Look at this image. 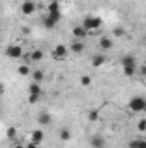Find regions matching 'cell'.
Wrapping results in <instances>:
<instances>
[{
	"label": "cell",
	"mask_w": 146,
	"mask_h": 148,
	"mask_svg": "<svg viewBox=\"0 0 146 148\" xmlns=\"http://www.w3.org/2000/svg\"><path fill=\"white\" fill-rule=\"evenodd\" d=\"M12 148H24V147H23V145H14Z\"/></svg>",
	"instance_id": "obj_30"
},
{
	"label": "cell",
	"mask_w": 146,
	"mask_h": 148,
	"mask_svg": "<svg viewBox=\"0 0 146 148\" xmlns=\"http://www.w3.org/2000/svg\"><path fill=\"white\" fill-rule=\"evenodd\" d=\"M71 50H72L74 53H81V52L84 50V45H83L81 41H74L72 45H71Z\"/></svg>",
	"instance_id": "obj_16"
},
{
	"label": "cell",
	"mask_w": 146,
	"mask_h": 148,
	"mask_svg": "<svg viewBox=\"0 0 146 148\" xmlns=\"http://www.w3.org/2000/svg\"><path fill=\"white\" fill-rule=\"evenodd\" d=\"M88 119H89V121H96V119H98V110H89Z\"/></svg>",
	"instance_id": "obj_24"
},
{
	"label": "cell",
	"mask_w": 146,
	"mask_h": 148,
	"mask_svg": "<svg viewBox=\"0 0 146 148\" xmlns=\"http://www.w3.org/2000/svg\"><path fill=\"white\" fill-rule=\"evenodd\" d=\"M89 145H91V148H105L107 141H105V138L102 134H93L89 138Z\"/></svg>",
	"instance_id": "obj_5"
},
{
	"label": "cell",
	"mask_w": 146,
	"mask_h": 148,
	"mask_svg": "<svg viewBox=\"0 0 146 148\" xmlns=\"http://www.w3.org/2000/svg\"><path fill=\"white\" fill-rule=\"evenodd\" d=\"M62 19V12L57 10V12H48V16L45 17V28H55V24Z\"/></svg>",
	"instance_id": "obj_3"
},
{
	"label": "cell",
	"mask_w": 146,
	"mask_h": 148,
	"mask_svg": "<svg viewBox=\"0 0 146 148\" xmlns=\"http://www.w3.org/2000/svg\"><path fill=\"white\" fill-rule=\"evenodd\" d=\"M7 136L12 140V138H16V127H9L7 129Z\"/></svg>",
	"instance_id": "obj_27"
},
{
	"label": "cell",
	"mask_w": 146,
	"mask_h": 148,
	"mask_svg": "<svg viewBox=\"0 0 146 148\" xmlns=\"http://www.w3.org/2000/svg\"><path fill=\"white\" fill-rule=\"evenodd\" d=\"M35 10H36V3H35V2H31V0L23 2V5H21V12H23L24 16H31Z\"/></svg>",
	"instance_id": "obj_7"
},
{
	"label": "cell",
	"mask_w": 146,
	"mask_h": 148,
	"mask_svg": "<svg viewBox=\"0 0 146 148\" xmlns=\"http://www.w3.org/2000/svg\"><path fill=\"white\" fill-rule=\"evenodd\" d=\"M5 55L10 57V59H21L23 57V48L19 45H9L7 50H5Z\"/></svg>",
	"instance_id": "obj_4"
},
{
	"label": "cell",
	"mask_w": 146,
	"mask_h": 148,
	"mask_svg": "<svg viewBox=\"0 0 146 148\" xmlns=\"http://www.w3.org/2000/svg\"><path fill=\"white\" fill-rule=\"evenodd\" d=\"M129 109H131L132 112H143L146 109L145 97H134V98H131V102H129Z\"/></svg>",
	"instance_id": "obj_2"
},
{
	"label": "cell",
	"mask_w": 146,
	"mask_h": 148,
	"mask_svg": "<svg viewBox=\"0 0 146 148\" xmlns=\"http://www.w3.org/2000/svg\"><path fill=\"white\" fill-rule=\"evenodd\" d=\"M113 35H115V36H122V35H124V29H122V28H117V29L113 31Z\"/></svg>",
	"instance_id": "obj_28"
},
{
	"label": "cell",
	"mask_w": 146,
	"mask_h": 148,
	"mask_svg": "<svg viewBox=\"0 0 146 148\" xmlns=\"http://www.w3.org/2000/svg\"><path fill=\"white\" fill-rule=\"evenodd\" d=\"M43 77H45V76H43V71H35V73H33V79H35V83H41Z\"/></svg>",
	"instance_id": "obj_21"
},
{
	"label": "cell",
	"mask_w": 146,
	"mask_h": 148,
	"mask_svg": "<svg viewBox=\"0 0 146 148\" xmlns=\"http://www.w3.org/2000/svg\"><path fill=\"white\" fill-rule=\"evenodd\" d=\"M138 129H139L141 133H145V131H146V121H145V119H141V121H139V124H138Z\"/></svg>",
	"instance_id": "obj_25"
},
{
	"label": "cell",
	"mask_w": 146,
	"mask_h": 148,
	"mask_svg": "<svg viewBox=\"0 0 146 148\" xmlns=\"http://www.w3.org/2000/svg\"><path fill=\"white\" fill-rule=\"evenodd\" d=\"M38 100H40V95H31V93H29V98H28L29 103H36Z\"/></svg>",
	"instance_id": "obj_26"
},
{
	"label": "cell",
	"mask_w": 146,
	"mask_h": 148,
	"mask_svg": "<svg viewBox=\"0 0 146 148\" xmlns=\"http://www.w3.org/2000/svg\"><path fill=\"white\" fill-rule=\"evenodd\" d=\"M38 122H40L41 126H48V124L52 122V115H50L48 112H41V114L38 115Z\"/></svg>",
	"instance_id": "obj_9"
},
{
	"label": "cell",
	"mask_w": 146,
	"mask_h": 148,
	"mask_svg": "<svg viewBox=\"0 0 146 148\" xmlns=\"http://www.w3.org/2000/svg\"><path fill=\"white\" fill-rule=\"evenodd\" d=\"M0 114H2V107H0Z\"/></svg>",
	"instance_id": "obj_32"
},
{
	"label": "cell",
	"mask_w": 146,
	"mask_h": 148,
	"mask_svg": "<svg viewBox=\"0 0 146 148\" xmlns=\"http://www.w3.org/2000/svg\"><path fill=\"white\" fill-rule=\"evenodd\" d=\"M29 59H31V60H35V62L41 60V59H43V52H41V50H33V52H31V55H29Z\"/></svg>",
	"instance_id": "obj_17"
},
{
	"label": "cell",
	"mask_w": 146,
	"mask_h": 148,
	"mask_svg": "<svg viewBox=\"0 0 146 148\" xmlns=\"http://www.w3.org/2000/svg\"><path fill=\"white\" fill-rule=\"evenodd\" d=\"M0 91H2V83H0Z\"/></svg>",
	"instance_id": "obj_31"
},
{
	"label": "cell",
	"mask_w": 146,
	"mask_h": 148,
	"mask_svg": "<svg viewBox=\"0 0 146 148\" xmlns=\"http://www.w3.org/2000/svg\"><path fill=\"white\" fill-rule=\"evenodd\" d=\"M29 93L31 95H41V86H40V83H31L29 84Z\"/></svg>",
	"instance_id": "obj_15"
},
{
	"label": "cell",
	"mask_w": 146,
	"mask_h": 148,
	"mask_svg": "<svg viewBox=\"0 0 146 148\" xmlns=\"http://www.w3.org/2000/svg\"><path fill=\"white\" fill-rule=\"evenodd\" d=\"M120 62H122V67H136V59L132 55H126Z\"/></svg>",
	"instance_id": "obj_10"
},
{
	"label": "cell",
	"mask_w": 146,
	"mask_h": 148,
	"mask_svg": "<svg viewBox=\"0 0 146 148\" xmlns=\"http://www.w3.org/2000/svg\"><path fill=\"white\" fill-rule=\"evenodd\" d=\"M57 10H60V5H59V2H57V0L50 2V3H48V12H57Z\"/></svg>",
	"instance_id": "obj_18"
},
{
	"label": "cell",
	"mask_w": 146,
	"mask_h": 148,
	"mask_svg": "<svg viewBox=\"0 0 146 148\" xmlns=\"http://www.w3.org/2000/svg\"><path fill=\"white\" fill-rule=\"evenodd\" d=\"M83 28H84L88 33H91V35H96V31L102 28V19H100V17L88 16V17H84V21H83Z\"/></svg>",
	"instance_id": "obj_1"
},
{
	"label": "cell",
	"mask_w": 146,
	"mask_h": 148,
	"mask_svg": "<svg viewBox=\"0 0 146 148\" xmlns=\"http://www.w3.org/2000/svg\"><path fill=\"white\" fill-rule=\"evenodd\" d=\"M124 74H126L127 77L134 76V74H136V67H124Z\"/></svg>",
	"instance_id": "obj_23"
},
{
	"label": "cell",
	"mask_w": 146,
	"mask_h": 148,
	"mask_svg": "<svg viewBox=\"0 0 146 148\" xmlns=\"http://www.w3.org/2000/svg\"><path fill=\"white\" fill-rule=\"evenodd\" d=\"M65 55H67V47H64V45H57L52 52V57L55 60H62V59H65Z\"/></svg>",
	"instance_id": "obj_6"
},
{
	"label": "cell",
	"mask_w": 146,
	"mask_h": 148,
	"mask_svg": "<svg viewBox=\"0 0 146 148\" xmlns=\"http://www.w3.org/2000/svg\"><path fill=\"white\" fill-rule=\"evenodd\" d=\"M71 138V131L67 129V127H64V129H60V140H64V141H67Z\"/></svg>",
	"instance_id": "obj_20"
},
{
	"label": "cell",
	"mask_w": 146,
	"mask_h": 148,
	"mask_svg": "<svg viewBox=\"0 0 146 148\" xmlns=\"http://www.w3.org/2000/svg\"><path fill=\"white\" fill-rule=\"evenodd\" d=\"M24 148H38V145H36V143H33V141H29V143H28Z\"/></svg>",
	"instance_id": "obj_29"
},
{
	"label": "cell",
	"mask_w": 146,
	"mask_h": 148,
	"mask_svg": "<svg viewBox=\"0 0 146 148\" xmlns=\"http://www.w3.org/2000/svg\"><path fill=\"white\" fill-rule=\"evenodd\" d=\"M72 35H74V38H79V40H81V38H84L88 35V31H86L83 26H76L72 29Z\"/></svg>",
	"instance_id": "obj_13"
},
{
	"label": "cell",
	"mask_w": 146,
	"mask_h": 148,
	"mask_svg": "<svg viewBox=\"0 0 146 148\" xmlns=\"http://www.w3.org/2000/svg\"><path fill=\"white\" fill-rule=\"evenodd\" d=\"M129 148H146V141L145 140H132V141H129Z\"/></svg>",
	"instance_id": "obj_14"
},
{
	"label": "cell",
	"mask_w": 146,
	"mask_h": 148,
	"mask_svg": "<svg viewBox=\"0 0 146 148\" xmlns=\"http://www.w3.org/2000/svg\"><path fill=\"white\" fill-rule=\"evenodd\" d=\"M17 73L21 74V76H28V74H29V67H28V66H19Z\"/></svg>",
	"instance_id": "obj_22"
},
{
	"label": "cell",
	"mask_w": 146,
	"mask_h": 148,
	"mask_svg": "<svg viewBox=\"0 0 146 148\" xmlns=\"http://www.w3.org/2000/svg\"><path fill=\"white\" fill-rule=\"evenodd\" d=\"M105 62H107V57H105V55H102V53H98V55H95V57H93L91 66H93V67H100V66H103Z\"/></svg>",
	"instance_id": "obj_8"
},
{
	"label": "cell",
	"mask_w": 146,
	"mask_h": 148,
	"mask_svg": "<svg viewBox=\"0 0 146 148\" xmlns=\"http://www.w3.org/2000/svg\"><path fill=\"white\" fill-rule=\"evenodd\" d=\"M100 47H102L103 50H110V48L113 47V41H112L108 36H102L100 38Z\"/></svg>",
	"instance_id": "obj_12"
},
{
	"label": "cell",
	"mask_w": 146,
	"mask_h": 148,
	"mask_svg": "<svg viewBox=\"0 0 146 148\" xmlns=\"http://www.w3.org/2000/svg\"><path fill=\"white\" fill-rule=\"evenodd\" d=\"M31 141L36 143V145H40V143L43 141V131H41V129H35V131H33V134H31Z\"/></svg>",
	"instance_id": "obj_11"
},
{
	"label": "cell",
	"mask_w": 146,
	"mask_h": 148,
	"mask_svg": "<svg viewBox=\"0 0 146 148\" xmlns=\"http://www.w3.org/2000/svg\"><path fill=\"white\" fill-rule=\"evenodd\" d=\"M91 84V76H88V74H84V76H81V86H89Z\"/></svg>",
	"instance_id": "obj_19"
}]
</instances>
